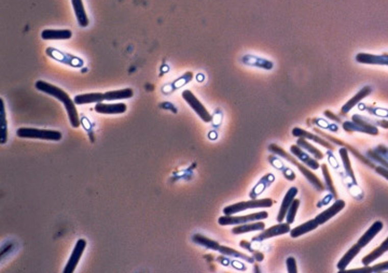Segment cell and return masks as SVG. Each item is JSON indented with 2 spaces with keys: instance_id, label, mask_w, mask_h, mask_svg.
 Returning <instances> with one entry per match:
<instances>
[{
  "instance_id": "6da1fadb",
  "label": "cell",
  "mask_w": 388,
  "mask_h": 273,
  "mask_svg": "<svg viewBox=\"0 0 388 273\" xmlns=\"http://www.w3.org/2000/svg\"><path fill=\"white\" fill-rule=\"evenodd\" d=\"M36 88L40 92H43L48 95L56 98L58 100L62 101L63 105L65 106L66 111H67V114L69 117V122L73 128H78L80 126V118L78 111L75 109V103L74 101L70 98L67 93L61 89L60 87L53 85V84H50L45 81L39 80L36 82Z\"/></svg>"
},
{
  "instance_id": "1f68e13d",
  "label": "cell",
  "mask_w": 388,
  "mask_h": 273,
  "mask_svg": "<svg viewBox=\"0 0 388 273\" xmlns=\"http://www.w3.org/2000/svg\"><path fill=\"white\" fill-rule=\"evenodd\" d=\"M218 252L224 254V255H226V256H233V257H236V258H242V259H245V260H247L249 262L253 261V257H250L248 255H246V254H244V253L238 252V251H235V250H233L231 248H228V247L220 246Z\"/></svg>"
},
{
  "instance_id": "7bdbcfd3",
  "label": "cell",
  "mask_w": 388,
  "mask_h": 273,
  "mask_svg": "<svg viewBox=\"0 0 388 273\" xmlns=\"http://www.w3.org/2000/svg\"><path fill=\"white\" fill-rule=\"evenodd\" d=\"M282 174H283V176H285L286 178H288L289 181L295 180V177H296V174L293 173V171L291 170V169H289V168H285V169H283Z\"/></svg>"
},
{
  "instance_id": "b9f144b4",
  "label": "cell",
  "mask_w": 388,
  "mask_h": 273,
  "mask_svg": "<svg viewBox=\"0 0 388 273\" xmlns=\"http://www.w3.org/2000/svg\"><path fill=\"white\" fill-rule=\"evenodd\" d=\"M387 270H388V261L377 263V265L371 267L372 272H383V271H387Z\"/></svg>"
},
{
  "instance_id": "60d3db41",
  "label": "cell",
  "mask_w": 388,
  "mask_h": 273,
  "mask_svg": "<svg viewBox=\"0 0 388 273\" xmlns=\"http://www.w3.org/2000/svg\"><path fill=\"white\" fill-rule=\"evenodd\" d=\"M314 123H316V124H318L320 127H325V128H331V130H332V131H338V126H335V125H330V124H328L327 123V122L325 120V119H323V118H316L315 120H314Z\"/></svg>"
},
{
  "instance_id": "603a6c76",
  "label": "cell",
  "mask_w": 388,
  "mask_h": 273,
  "mask_svg": "<svg viewBox=\"0 0 388 273\" xmlns=\"http://www.w3.org/2000/svg\"><path fill=\"white\" fill-rule=\"evenodd\" d=\"M274 180H275V176H274V175L271 174V173H269V174H267V175H264V176L261 178V180L259 181V183L253 187V190L250 192L249 196L251 197V198H253V199H254V198H257V197H258L259 195H261L264 191L267 190V187H269V186L274 182Z\"/></svg>"
},
{
  "instance_id": "e575fe53",
  "label": "cell",
  "mask_w": 388,
  "mask_h": 273,
  "mask_svg": "<svg viewBox=\"0 0 388 273\" xmlns=\"http://www.w3.org/2000/svg\"><path fill=\"white\" fill-rule=\"evenodd\" d=\"M300 206V200L299 199H295L293 200V202L291 203L290 208L287 212V215H286V222L288 224H292L293 222H295L296 220V215H297V212H298V209Z\"/></svg>"
},
{
  "instance_id": "4316f807",
  "label": "cell",
  "mask_w": 388,
  "mask_h": 273,
  "mask_svg": "<svg viewBox=\"0 0 388 273\" xmlns=\"http://www.w3.org/2000/svg\"><path fill=\"white\" fill-rule=\"evenodd\" d=\"M318 223L316 222V220H311V221H307L306 223L302 224L300 226H298V227L293 228L290 230V236L292 238H298L300 236H302V234H305L312 230H315L317 227H318Z\"/></svg>"
},
{
  "instance_id": "9a60e30c",
  "label": "cell",
  "mask_w": 388,
  "mask_h": 273,
  "mask_svg": "<svg viewBox=\"0 0 388 273\" xmlns=\"http://www.w3.org/2000/svg\"><path fill=\"white\" fill-rule=\"evenodd\" d=\"M125 103H102L98 102L95 106V111L100 114H122L126 112Z\"/></svg>"
},
{
  "instance_id": "4dcf8cb0",
  "label": "cell",
  "mask_w": 388,
  "mask_h": 273,
  "mask_svg": "<svg viewBox=\"0 0 388 273\" xmlns=\"http://www.w3.org/2000/svg\"><path fill=\"white\" fill-rule=\"evenodd\" d=\"M297 144H298L300 147L306 149L307 152H308L311 155H313L316 159H323V158H324V154L321 153L318 148H316L315 146H313L311 143H308L307 141H306V139H304V138H300V139L298 140Z\"/></svg>"
},
{
  "instance_id": "8fae6325",
  "label": "cell",
  "mask_w": 388,
  "mask_h": 273,
  "mask_svg": "<svg viewBox=\"0 0 388 273\" xmlns=\"http://www.w3.org/2000/svg\"><path fill=\"white\" fill-rule=\"evenodd\" d=\"M242 63L246 66H250V67H255L263 70H272L274 67V64L271 60L250 54L243 56Z\"/></svg>"
},
{
  "instance_id": "44dd1931",
  "label": "cell",
  "mask_w": 388,
  "mask_h": 273,
  "mask_svg": "<svg viewBox=\"0 0 388 273\" xmlns=\"http://www.w3.org/2000/svg\"><path fill=\"white\" fill-rule=\"evenodd\" d=\"M71 5L73 8V11L75 14V17H77V21L81 27H88L89 26V17L87 14V11H85V8L83 5L82 0H71Z\"/></svg>"
},
{
  "instance_id": "f546056e",
  "label": "cell",
  "mask_w": 388,
  "mask_h": 273,
  "mask_svg": "<svg viewBox=\"0 0 388 273\" xmlns=\"http://www.w3.org/2000/svg\"><path fill=\"white\" fill-rule=\"evenodd\" d=\"M340 155H341V158H342V162H343V166L345 168V172L351 176V178L353 180L354 184H357V181H356V177H355V174H354V171H353V168H352V164H351V161H349V156H348V150L346 147H342L340 148Z\"/></svg>"
},
{
  "instance_id": "ba28073f",
  "label": "cell",
  "mask_w": 388,
  "mask_h": 273,
  "mask_svg": "<svg viewBox=\"0 0 388 273\" xmlns=\"http://www.w3.org/2000/svg\"><path fill=\"white\" fill-rule=\"evenodd\" d=\"M46 55L50 56L51 58L58 60L60 63L69 65L71 67H82L83 66V60L79 57H75V56L66 53L63 51H59L54 48H48L46 49Z\"/></svg>"
},
{
  "instance_id": "f6af8a7d",
  "label": "cell",
  "mask_w": 388,
  "mask_h": 273,
  "mask_svg": "<svg viewBox=\"0 0 388 273\" xmlns=\"http://www.w3.org/2000/svg\"><path fill=\"white\" fill-rule=\"evenodd\" d=\"M325 115H326L329 119H331V120H334V122H338V123H341V118H340L338 115H335L333 112H331V111H329V110H326V111H325Z\"/></svg>"
},
{
  "instance_id": "d6a6232c",
  "label": "cell",
  "mask_w": 388,
  "mask_h": 273,
  "mask_svg": "<svg viewBox=\"0 0 388 273\" xmlns=\"http://www.w3.org/2000/svg\"><path fill=\"white\" fill-rule=\"evenodd\" d=\"M321 170H323V174L325 176V180H326V184H327V187L328 190L332 193V195L334 197H338V193H337V190L334 187V184H333V181H332V177H331L330 173H329V170H328V167L326 164H324L323 166H321Z\"/></svg>"
},
{
  "instance_id": "5b68a950",
  "label": "cell",
  "mask_w": 388,
  "mask_h": 273,
  "mask_svg": "<svg viewBox=\"0 0 388 273\" xmlns=\"http://www.w3.org/2000/svg\"><path fill=\"white\" fill-rule=\"evenodd\" d=\"M352 122H345V123H343L344 130L348 131V133L359 131V133H365L372 136H376L378 134L377 127L369 123L365 116L356 114L352 117Z\"/></svg>"
},
{
  "instance_id": "484cf974",
  "label": "cell",
  "mask_w": 388,
  "mask_h": 273,
  "mask_svg": "<svg viewBox=\"0 0 388 273\" xmlns=\"http://www.w3.org/2000/svg\"><path fill=\"white\" fill-rule=\"evenodd\" d=\"M360 250H361V248L359 247L358 244H355V246H353L351 249L347 251V253L342 257V259L338 262V266H337L338 269L340 271H344L349 263H351L354 260V258L358 255Z\"/></svg>"
},
{
  "instance_id": "9c48e42d",
  "label": "cell",
  "mask_w": 388,
  "mask_h": 273,
  "mask_svg": "<svg viewBox=\"0 0 388 273\" xmlns=\"http://www.w3.org/2000/svg\"><path fill=\"white\" fill-rule=\"evenodd\" d=\"M85 248H87V241H85L84 239H80L77 241V243H75V246L73 248V251L71 253V255L69 257L67 265H66V267L64 269V273H72L75 270Z\"/></svg>"
},
{
  "instance_id": "c3c4849f",
  "label": "cell",
  "mask_w": 388,
  "mask_h": 273,
  "mask_svg": "<svg viewBox=\"0 0 388 273\" xmlns=\"http://www.w3.org/2000/svg\"><path fill=\"white\" fill-rule=\"evenodd\" d=\"M330 161H331V163H332V166L334 167V168H338L339 166H338V162L335 161V158L333 157V156H331L330 157Z\"/></svg>"
},
{
  "instance_id": "ac0fdd59",
  "label": "cell",
  "mask_w": 388,
  "mask_h": 273,
  "mask_svg": "<svg viewBox=\"0 0 388 273\" xmlns=\"http://www.w3.org/2000/svg\"><path fill=\"white\" fill-rule=\"evenodd\" d=\"M292 135L295 136V137H297V138H304L306 140L314 141V142H316V143H318L320 145H323L324 147L329 148L331 150L334 149V146L332 144H330L328 142V141L321 139L320 137H318L316 135H313V134H311V133H308V131H306L304 129H301L299 127H296V128L292 129Z\"/></svg>"
},
{
  "instance_id": "d6986e66",
  "label": "cell",
  "mask_w": 388,
  "mask_h": 273,
  "mask_svg": "<svg viewBox=\"0 0 388 273\" xmlns=\"http://www.w3.org/2000/svg\"><path fill=\"white\" fill-rule=\"evenodd\" d=\"M382 229H383V223H382L381 221H376L375 223H373V224L371 225V227L369 228V229L363 234V236L360 237V239L358 240L357 244H358V246L360 247L361 249L365 248L366 246H368V244L370 243V242L374 239V237H375L376 234H377L378 232H380Z\"/></svg>"
},
{
  "instance_id": "2e32d148",
  "label": "cell",
  "mask_w": 388,
  "mask_h": 273,
  "mask_svg": "<svg viewBox=\"0 0 388 273\" xmlns=\"http://www.w3.org/2000/svg\"><path fill=\"white\" fill-rule=\"evenodd\" d=\"M290 152L293 156L297 157L300 162L305 164L307 167H309L311 169H313V170H317V169H319V164L316 159L312 158L311 155L303 152V148L300 147L299 145H291L290 146Z\"/></svg>"
},
{
  "instance_id": "7c38bea8",
  "label": "cell",
  "mask_w": 388,
  "mask_h": 273,
  "mask_svg": "<svg viewBox=\"0 0 388 273\" xmlns=\"http://www.w3.org/2000/svg\"><path fill=\"white\" fill-rule=\"evenodd\" d=\"M356 62L365 65L388 66V54L373 55L368 53H358L356 55Z\"/></svg>"
},
{
  "instance_id": "4fadbf2b",
  "label": "cell",
  "mask_w": 388,
  "mask_h": 273,
  "mask_svg": "<svg viewBox=\"0 0 388 273\" xmlns=\"http://www.w3.org/2000/svg\"><path fill=\"white\" fill-rule=\"evenodd\" d=\"M372 93V88L371 86H365L363 87L360 90H359L356 95H354L353 98L349 99L345 105L342 107V109H341V114H347V113L351 111L354 107H356L358 103H360V101L363 99H365L366 97H368L370 94Z\"/></svg>"
},
{
  "instance_id": "7dc6e473",
  "label": "cell",
  "mask_w": 388,
  "mask_h": 273,
  "mask_svg": "<svg viewBox=\"0 0 388 273\" xmlns=\"http://www.w3.org/2000/svg\"><path fill=\"white\" fill-rule=\"evenodd\" d=\"M251 253L253 254V258H254L255 260H257V261H262V260H263V258H264V255H263L262 253H260V252H257V251H254V250H253Z\"/></svg>"
},
{
  "instance_id": "5bb4252c",
  "label": "cell",
  "mask_w": 388,
  "mask_h": 273,
  "mask_svg": "<svg viewBox=\"0 0 388 273\" xmlns=\"http://www.w3.org/2000/svg\"><path fill=\"white\" fill-rule=\"evenodd\" d=\"M345 208V201L343 200H337L332 205L325 210L323 213L317 215L315 220L318 223V225H323L326 222H328L330 219H332L334 215H337L339 212L342 211Z\"/></svg>"
},
{
  "instance_id": "836d02e7",
  "label": "cell",
  "mask_w": 388,
  "mask_h": 273,
  "mask_svg": "<svg viewBox=\"0 0 388 273\" xmlns=\"http://www.w3.org/2000/svg\"><path fill=\"white\" fill-rule=\"evenodd\" d=\"M2 101V139H0V143L5 144L7 142L8 135H7V117H6V109H5V102L4 99Z\"/></svg>"
},
{
  "instance_id": "7402d4cb",
  "label": "cell",
  "mask_w": 388,
  "mask_h": 273,
  "mask_svg": "<svg viewBox=\"0 0 388 273\" xmlns=\"http://www.w3.org/2000/svg\"><path fill=\"white\" fill-rule=\"evenodd\" d=\"M105 100L104 94L101 93H90V94H81L74 97L73 101L75 105H89V103H98Z\"/></svg>"
},
{
  "instance_id": "7a4b0ae2",
  "label": "cell",
  "mask_w": 388,
  "mask_h": 273,
  "mask_svg": "<svg viewBox=\"0 0 388 273\" xmlns=\"http://www.w3.org/2000/svg\"><path fill=\"white\" fill-rule=\"evenodd\" d=\"M269 149L271 150V152H273L274 154L279 155L280 157L287 159L288 162H290L291 164L295 165V166L299 169V170L301 171V173L303 174V175L307 178L308 182H309L312 185L315 186V187L317 188V191H319V192L325 191V185L320 182L319 178H318L313 172H311L309 169H307L303 164H301L300 162H298L297 159L295 158V156L288 154V153L286 152V150H283V149H282L281 147H279L277 144H271V145L269 146Z\"/></svg>"
},
{
  "instance_id": "3957f363",
  "label": "cell",
  "mask_w": 388,
  "mask_h": 273,
  "mask_svg": "<svg viewBox=\"0 0 388 273\" xmlns=\"http://www.w3.org/2000/svg\"><path fill=\"white\" fill-rule=\"evenodd\" d=\"M18 138L23 139H39L46 141H61L63 138L62 133L58 130L38 129V128H18L16 131Z\"/></svg>"
},
{
  "instance_id": "e0dca14e",
  "label": "cell",
  "mask_w": 388,
  "mask_h": 273,
  "mask_svg": "<svg viewBox=\"0 0 388 273\" xmlns=\"http://www.w3.org/2000/svg\"><path fill=\"white\" fill-rule=\"evenodd\" d=\"M297 194H298V188L297 187L289 188V191L286 193L285 198H283V200L281 202L280 209H279V212H278V216H277L278 223H282L283 220H285L286 215H287V212H288V210L290 208L291 203L293 202V200H295Z\"/></svg>"
},
{
  "instance_id": "f1b7e54d",
  "label": "cell",
  "mask_w": 388,
  "mask_h": 273,
  "mask_svg": "<svg viewBox=\"0 0 388 273\" xmlns=\"http://www.w3.org/2000/svg\"><path fill=\"white\" fill-rule=\"evenodd\" d=\"M192 241L194 243H196V244H200V246H202V247H205L207 249L214 250V251H218L219 247H220V244L218 242H217V241L212 240V239L207 238L205 236H202V234H200V233L193 234Z\"/></svg>"
},
{
  "instance_id": "ee69618b",
  "label": "cell",
  "mask_w": 388,
  "mask_h": 273,
  "mask_svg": "<svg viewBox=\"0 0 388 273\" xmlns=\"http://www.w3.org/2000/svg\"><path fill=\"white\" fill-rule=\"evenodd\" d=\"M375 171L378 173V174H380V175H382L383 177H385L386 178V180L388 181V169L387 168H385V167H375Z\"/></svg>"
},
{
  "instance_id": "30bf717a",
  "label": "cell",
  "mask_w": 388,
  "mask_h": 273,
  "mask_svg": "<svg viewBox=\"0 0 388 273\" xmlns=\"http://www.w3.org/2000/svg\"><path fill=\"white\" fill-rule=\"evenodd\" d=\"M290 224L286 223H279L275 226H272L271 228L263 230L257 237H253L252 241H263L270 238H274L277 236H281V234H286L290 232Z\"/></svg>"
},
{
  "instance_id": "d4e9b609",
  "label": "cell",
  "mask_w": 388,
  "mask_h": 273,
  "mask_svg": "<svg viewBox=\"0 0 388 273\" xmlns=\"http://www.w3.org/2000/svg\"><path fill=\"white\" fill-rule=\"evenodd\" d=\"M134 96V90L132 88H123L118 90H110L104 94V98L107 101L130 99Z\"/></svg>"
},
{
  "instance_id": "d590c367",
  "label": "cell",
  "mask_w": 388,
  "mask_h": 273,
  "mask_svg": "<svg viewBox=\"0 0 388 273\" xmlns=\"http://www.w3.org/2000/svg\"><path fill=\"white\" fill-rule=\"evenodd\" d=\"M192 79H193V73L190 72V71H189V72H186V73L183 75V77H180L179 79H177V80L172 84V87H173V89H177V88H179V87H182V86L186 85V84L190 82Z\"/></svg>"
},
{
  "instance_id": "cb8c5ba5",
  "label": "cell",
  "mask_w": 388,
  "mask_h": 273,
  "mask_svg": "<svg viewBox=\"0 0 388 273\" xmlns=\"http://www.w3.org/2000/svg\"><path fill=\"white\" fill-rule=\"evenodd\" d=\"M264 227H266V224L262 222H254L251 224H243V225H238L232 229L233 234H243V233H247L251 231H260L263 230Z\"/></svg>"
},
{
  "instance_id": "8d00e7d4",
  "label": "cell",
  "mask_w": 388,
  "mask_h": 273,
  "mask_svg": "<svg viewBox=\"0 0 388 273\" xmlns=\"http://www.w3.org/2000/svg\"><path fill=\"white\" fill-rule=\"evenodd\" d=\"M370 114H374L376 116H381V117H388V110L383 109V108H368L367 109Z\"/></svg>"
},
{
  "instance_id": "ab89813d",
  "label": "cell",
  "mask_w": 388,
  "mask_h": 273,
  "mask_svg": "<svg viewBox=\"0 0 388 273\" xmlns=\"http://www.w3.org/2000/svg\"><path fill=\"white\" fill-rule=\"evenodd\" d=\"M368 154H369V156H370V157L374 158L376 162H380V163L382 164V166H383V167H385V168H387V169H388V162H387V161H385V159H384L383 157H381L380 155L376 154L375 152H373V150H369Z\"/></svg>"
},
{
  "instance_id": "f35d334b",
  "label": "cell",
  "mask_w": 388,
  "mask_h": 273,
  "mask_svg": "<svg viewBox=\"0 0 388 273\" xmlns=\"http://www.w3.org/2000/svg\"><path fill=\"white\" fill-rule=\"evenodd\" d=\"M269 159H270L271 165H272L274 168H276L277 170H282V169L285 168V165H283V163L280 161L279 158H277V157H275V156H271Z\"/></svg>"
},
{
  "instance_id": "52a82bcc",
  "label": "cell",
  "mask_w": 388,
  "mask_h": 273,
  "mask_svg": "<svg viewBox=\"0 0 388 273\" xmlns=\"http://www.w3.org/2000/svg\"><path fill=\"white\" fill-rule=\"evenodd\" d=\"M183 98L187 101L188 105L193 109V111L196 113V114L202 118V120L205 122V123H210V122H212V115L210 114V112L207 111V109L204 107L203 103L195 97V95L191 90L189 89L184 90Z\"/></svg>"
},
{
  "instance_id": "83f0119b",
  "label": "cell",
  "mask_w": 388,
  "mask_h": 273,
  "mask_svg": "<svg viewBox=\"0 0 388 273\" xmlns=\"http://www.w3.org/2000/svg\"><path fill=\"white\" fill-rule=\"evenodd\" d=\"M388 252V238L381 244L380 247L376 248L373 252H371L370 254H368V255L363 258V265L365 266H369L371 262H373L374 260H376L377 258H380V256H382L384 253Z\"/></svg>"
},
{
  "instance_id": "74e56055",
  "label": "cell",
  "mask_w": 388,
  "mask_h": 273,
  "mask_svg": "<svg viewBox=\"0 0 388 273\" xmlns=\"http://www.w3.org/2000/svg\"><path fill=\"white\" fill-rule=\"evenodd\" d=\"M286 265L289 273H297L298 268H297V261L295 257H288L286 260Z\"/></svg>"
},
{
  "instance_id": "277c9868",
  "label": "cell",
  "mask_w": 388,
  "mask_h": 273,
  "mask_svg": "<svg viewBox=\"0 0 388 273\" xmlns=\"http://www.w3.org/2000/svg\"><path fill=\"white\" fill-rule=\"evenodd\" d=\"M273 205V200L270 198L266 199H252L249 201H243L238 202L231 205L225 206L223 209L224 215H234L236 213H240L246 210L250 209H258V208H271Z\"/></svg>"
},
{
  "instance_id": "8992f818",
  "label": "cell",
  "mask_w": 388,
  "mask_h": 273,
  "mask_svg": "<svg viewBox=\"0 0 388 273\" xmlns=\"http://www.w3.org/2000/svg\"><path fill=\"white\" fill-rule=\"evenodd\" d=\"M269 218V213L266 211L257 212L252 214H247L243 216H232V215H223L218 220V224L221 226H229V225H241L246 224L248 222L261 221Z\"/></svg>"
},
{
  "instance_id": "bcb514c9",
  "label": "cell",
  "mask_w": 388,
  "mask_h": 273,
  "mask_svg": "<svg viewBox=\"0 0 388 273\" xmlns=\"http://www.w3.org/2000/svg\"><path fill=\"white\" fill-rule=\"evenodd\" d=\"M240 246H241L242 248L246 249L247 251H249V252H252V251H253V249L251 248V244H250L248 241H246V240H242V241L240 242Z\"/></svg>"
},
{
  "instance_id": "ffe728a7",
  "label": "cell",
  "mask_w": 388,
  "mask_h": 273,
  "mask_svg": "<svg viewBox=\"0 0 388 273\" xmlns=\"http://www.w3.org/2000/svg\"><path fill=\"white\" fill-rule=\"evenodd\" d=\"M72 37L69 29H45L41 33L43 40H67Z\"/></svg>"
}]
</instances>
